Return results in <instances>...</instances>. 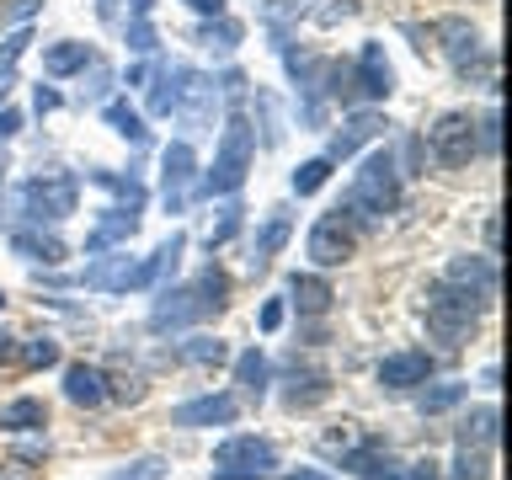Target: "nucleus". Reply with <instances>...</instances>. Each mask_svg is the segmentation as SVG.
<instances>
[{
	"instance_id": "30",
	"label": "nucleus",
	"mask_w": 512,
	"mask_h": 480,
	"mask_svg": "<svg viewBox=\"0 0 512 480\" xmlns=\"http://www.w3.org/2000/svg\"><path fill=\"white\" fill-rule=\"evenodd\" d=\"M96 54L86 43H54V48H43V75H54V80H64V75H75V70H86Z\"/></svg>"
},
{
	"instance_id": "53",
	"label": "nucleus",
	"mask_w": 512,
	"mask_h": 480,
	"mask_svg": "<svg viewBox=\"0 0 512 480\" xmlns=\"http://www.w3.org/2000/svg\"><path fill=\"white\" fill-rule=\"evenodd\" d=\"M0 480H27L22 464H0Z\"/></svg>"
},
{
	"instance_id": "9",
	"label": "nucleus",
	"mask_w": 512,
	"mask_h": 480,
	"mask_svg": "<svg viewBox=\"0 0 512 480\" xmlns=\"http://www.w3.org/2000/svg\"><path fill=\"white\" fill-rule=\"evenodd\" d=\"M358 224H352L342 208H331V214H320L310 224V262L315 267H342L352 251H358Z\"/></svg>"
},
{
	"instance_id": "21",
	"label": "nucleus",
	"mask_w": 512,
	"mask_h": 480,
	"mask_svg": "<svg viewBox=\"0 0 512 480\" xmlns=\"http://www.w3.org/2000/svg\"><path fill=\"white\" fill-rule=\"evenodd\" d=\"M342 470L347 475H358V480H395L400 475V464L390 459V448H379V443H352L347 454H342Z\"/></svg>"
},
{
	"instance_id": "24",
	"label": "nucleus",
	"mask_w": 512,
	"mask_h": 480,
	"mask_svg": "<svg viewBox=\"0 0 512 480\" xmlns=\"http://www.w3.org/2000/svg\"><path fill=\"white\" fill-rule=\"evenodd\" d=\"M48 427V406L38 395H16L11 406H0V432H43Z\"/></svg>"
},
{
	"instance_id": "58",
	"label": "nucleus",
	"mask_w": 512,
	"mask_h": 480,
	"mask_svg": "<svg viewBox=\"0 0 512 480\" xmlns=\"http://www.w3.org/2000/svg\"><path fill=\"white\" fill-rule=\"evenodd\" d=\"M0 310H6V288H0Z\"/></svg>"
},
{
	"instance_id": "52",
	"label": "nucleus",
	"mask_w": 512,
	"mask_h": 480,
	"mask_svg": "<svg viewBox=\"0 0 512 480\" xmlns=\"http://www.w3.org/2000/svg\"><path fill=\"white\" fill-rule=\"evenodd\" d=\"M16 358V336H6V331H0V368H6Z\"/></svg>"
},
{
	"instance_id": "41",
	"label": "nucleus",
	"mask_w": 512,
	"mask_h": 480,
	"mask_svg": "<svg viewBox=\"0 0 512 480\" xmlns=\"http://www.w3.org/2000/svg\"><path fill=\"white\" fill-rule=\"evenodd\" d=\"M27 43H32V32L27 27H16L6 43H0V80H11V70H16V59L27 54Z\"/></svg>"
},
{
	"instance_id": "38",
	"label": "nucleus",
	"mask_w": 512,
	"mask_h": 480,
	"mask_svg": "<svg viewBox=\"0 0 512 480\" xmlns=\"http://www.w3.org/2000/svg\"><path fill=\"white\" fill-rule=\"evenodd\" d=\"M160 475H166V459H160V454H144V459H128L123 470H112L107 480H160Z\"/></svg>"
},
{
	"instance_id": "14",
	"label": "nucleus",
	"mask_w": 512,
	"mask_h": 480,
	"mask_svg": "<svg viewBox=\"0 0 512 480\" xmlns=\"http://www.w3.org/2000/svg\"><path fill=\"white\" fill-rule=\"evenodd\" d=\"M432 352L422 347H406V352H390V358L379 363V384L384 390H416V384H427L432 379Z\"/></svg>"
},
{
	"instance_id": "20",
	"label": "nucleus",
	"mask_w": 512,
	"mask_h": 480,
	"mask_svg": "<svg viewBox=\"0 0 512 480\" xmlns=\"http://www.w3.org/2000/svg\"><path fill=\"white\" fill-rule=\"evenodd\" d=\"M80 283L96 288V294H128V288H134V262H128V256H96V262L80 272Z\"/></svg>"
},
{
	"instance_id": "27",
	"label": "nucleus",
	"mask_w": 512,
	"mask_h": 480,
	"mask_svg": "<svg viewBox=\"0 0 512 480\" xmlns=\"http://www.w3.org/2000/svg\"><path fill=\"white\" fill-rule=\"evenodd\" d=\"M267 379H272V368H267V358H262V347H246V352L235 358L240 395H246V400H262V395H267Z\"/></svg>"
},
{
	"instance_id": "29",
	"label": "nucleus",
	"mask_w": 512,
	"mask_h": 480,
	"mask_svg": "<svg viewBox=\"0 0 512 480\" xmlns=\"http://www.w3.org/2000/svg\"><path fill=\"white\" fill-rule=\"evenodd\" d=\"M326 395H331V379H326V374H288V384H283V406H288V411L320 406Z\"/></svg>"
},
{
	"instance_id": "19",
	"label": "nucleus",
	"mask_w": 512,
	"mask_h": 480,
	"mask_svg": "<svg viewBox=\"0 0 512 480\" xmlns=\"http://www.w3.org/2000/svg\"><path fill=\"white\" fill-rule=\"evenodd\" d=\"M182 251H187V235L171 230V240H160L150 251V262H134V288H160L176 272V262H182Z\"/></svg>"
},
{
	"instance_id": "43",
	"label": "nucleus",
	"mask_w": 512,
	"mask_h": 480,
	"mask_svg": "<svg viewBox=\"0 0 512 480\" xmlns=\"http://www.w3.org/2000/svg\"><path fill=\"white\" fill-rule=\"evenodd\" d=\"M128 48H134V54H150V48H155L150 16H134V22H128Z\"/></svg>"
},
{
	"instance_id": "17",
	"label": "nucleus",
	"mask_w": 512,
	"mask_h": 480,
	"mask_svg": "<svg viewBox=\"0 0 512 480\" xmlns=\"http://www.w3.org/2000/svg\"><path fill=\"white\" fill-rule=\"evenodd\" d=\"M134 230H139L134 208H102V219H96L91 235H86V256H102L112 246H123V240H134Z\"/></svg>"
},
{
	"instance_id": "34",
	"label": "nucleus",
	"mask_w": 512,
	"mask_h": 480,
	"mask_svg": "<svg viewBox=\"0 0 512 480\" xmlns=\"http://www.w3.org/2000/svg\"><path fill=\"white\" fill-rule=\"evenodd\" d=\"M240 38H246V27H240L235 16H208V22L198 27V43L203 48H219V54H230Z\"/></svg>"
},
{
	"instance_id": "13",
	"label": "nucleus",
	"mask_w": 512,
	"mask_h": 480,
	"mask_svg": "<svg viewBox=\"0 0 512 480\" xmlns=\"http://www.w3.org/2000/svg\"><path fill=\"white\" fill-rule=\"evenodd\" d=\"M235 411H240V400L230 390H214V395H198V400H187V406H176L171 427H230Z\"/></svg>"
},
{
	"instance_id": "54",
	"label": "nucleus",
	"mask_w": 512,
	"mask_h": 480,
	"mask_svg": "<svg viewBox=\"0 0 512 480\" xmlns=\"http://www.w3.org/2000/svg\"><path fill=\"white\" fill-rule=\"evenodd\" d=\"M283 480H331V475H320V470H288Z\"/></svg>"
},
{
	"instance_id": "2",
	"label": "nucleus",
	"mask_w": 512,
	"mask_h": 480,
	"mask_svg": "<svg viewBox=\"0 0 512 480\" xmlns=\"http://www.w3.org/2000/svg\"><path fill=\"white\" fill-rule=\"evenodd\" d=\"M230 304V278L219 267H203L192 283L182 288H160L155 310H150V331H182V326H198V320L219 315Z\"/></svg>"
},
{
	"instance_id": "33",
	"label": "nucleus",
	"mask_w": 512,
	"mask_h": 480,
	"mask_svg": "<svg viewBox=\"0 0 512 480\" xmlns=\"http://www.w3.org/2000/svg\"><path fill=\"white\" fill-rule=\"evenodd\" d=\"M91 182H96V187H107L112 198H118V208H134V214L144 208V182H139V176H118V171H91Z\"/></svg>"
},
{
	"instance_id": "37",
	"label": "nucleus",
	"mask_w": 512,
	"mask_h": 480,
	"mask_svg": "<svg viewBox=\"0 0 512 480\" xmlns=\"http://www.w3.org/2000/svg\"><path fill=\"white\" fill-rule=\"evenodd\" d=\"M454 480H491V454H480V448H459V454H454Z\"/></svg>"
},
{
	"instance_id": "8",
	"label": "nucleus",
	"mask_w": 512,
	"mask_h": 480,
	"mask_svg": "<svg viewBox=\"0 0 512 480\" xmlns=\"http://www.w3.org/2000/svg\"><path fill=\"white\" fill-rule=\"evenodd\" d=\"M427 155L438 160L443 171L470 166V160L480 155V134H475L470 112H443V118L432 123V134H427Z\"/></svg>"
},
{
	"instance_id": "3",
	"label": "nucleus",
	"mask_w": 512,
	"mask_h": 480,
	"mask_svg": "<svg viewBox=\"0 0 512 480\" xmlns=\"http://www.w3.org/2000/svg\"><path fill=\"white\" fill-rule=\"evenodd\" d=\"M251 155H256V134H251V123L235 112V118L224 123V134H219L214 166H208L192 187H198L203 198H235L240 182H246V171H251Z\"/></svg>"
},
{
	"instance_id": "56",
	"label": "nucleus",
	"mask_w": 512,
	"mask_h": 480,
	"mask_svg": "<svg viewBox=\"0 0 512 480\" xmlns=\"http://www.w3.org/2000/svg\"><path fill=\"white\" fill-rule=\"evenodd\" d=\"M6 171H11V160H6V150H0V187H6Z\"/></svg>"
},
{
	"instance_id": "11",
	"label": "nucleus",
	"mask_w": 512,
	"mask_h": 480,
	"mask_svg": "<svg viewBox=\"0 0 512 480\" xmlns=\"http://www.w3.org/2000/svg\"><path fill=\"white\" fill-rule=\"evenodd\" d=\"M352 91H358V102H379V96L395 91V70L390 59H384V43H363L358 59H352Z\"/></svg>"
},
{
	"instance_id": "23",
	"label": "nucleus",
	"mask_w": 512,
	"mask_h": 480,
	"mask_svg": "<svg viewBox=\"0 0 512 480\" xmlns=\"http://www.w3.org/2000/svg\"><path fill=\"white\" fill-rule=\"evenodd\" d=\"M64 395H70V406L96 411V406L107 400V379H102V368H91V363H70V368H64Z\"/></svg>"
},
{
	"instance_id": "4",
	"label": "nucleus",
	"mask_w": 512,
	"mask_h": 480,
	"mask_svg": "<svg viewBox=\"0 0 512 480\" xmlns=\"http://www.w3.org/2000/svg\"><path fill=\"white\" fill-rule=\"evenodd\" d=\"M480 310H486V299H475L470 288H459V283H432L427 288V331H432V342H443V347H464L475 336L480 326Z\"/></svg>"
},
{
	"instance_id": "42",
	"label": "nucleus",
	"mask_w": 512,
	"mask_h": 480,
	"mask_svg": "<svg viewBox=\"0 0 512 480\" xmlns=\"http://www.w3.org/2000/svg\"><path fill=\"white\" fill-rule=\"evenodd\" d=\"M107 91H112V70L102 59H91V86H80V96L86 102H107Z\"/></svg>"
},
{
	"instance_id": "36",
	"label": "nucleus",
	"mask_w": 512,
	"mask_h": 480,
	"mask_svg": "<svg viewBox=\"0 0 512 480\" xmlns=\"http://www.w3.org/2000/svg\"><path fill=\"white\" fill-rule=\"evenodd\" d=\"M326 176H331V160H326V155L304 160V166L294 171V192H299V198H310V192H320V187H326Z\"/></svg>"
},
{
	"instance_id": "46",
	"label": "nucleus",
	"mask_w": 512,
	"mask_h": 480,
	"mask_svg": "<svg viewBox=\"0 0 512 480\" xmlns=\"http://www.w3.org/2000/svg\"><path fill=\"white\" fill-rule=\"evenodd\" d=\"M283 315H288V304H283V299H267V304H262V315H256V326L272 336V331L283 326Z\"/></svg>"
},
{
	"instance_id": "1",
	"label": "nucleus",
	"mask_w": 512,
	"mask_h": 480,
	"mask_svg": "<svg viewBox=\"0 0 512 480\" xmlns=\"http://www.w3.org/2000/svg\"><path fill=\"white\" fill-rule=\"evenodd\" d=\"M395 208H400V160L390 150L363 155V166H358V176H352V187H347L342 214L358 224V230H379Z\"/></svg>"
},
{
	"instance_id": "39",
	"label": "nucleus",
	"mask_w": 512,
	"mask_h": 480,
	"mask_svg": "<svg viewBox=\"0 0 512 480\" xmlns=\"http://www.w3.org/2000/svg\"><path fill=\"white\" fill-rule=\"evenodd\" d=\"M16 358H22L27 368H54V363H59V342H48V336H32L27 347H16Z\"/></svg>"
},
{
	"instance_id": "40",
	"label": "nucleus",
	"mask_w": 512,
	"mask_h": 480,
	"mask_svg": "<svg viewBox=\"0 0 512 480\" xmlns=\"http://www.w3.org/2000/svg\"><path fill=\"white\" fill-rule=\"evenodd\" d=\"M240 214H246L240 203H224V208H219L214 230H208V251H214V246H224V240H235V230H240Z\"/></svg>"
},
{
	"instance_id": "6",
	"label": "nucleus",
	"mask_w": 512,
	"mask_h": 480,
	"mask_svg": "<svg viewBox=\"0 0 512 480\" xmlns=\"http://www.w3.org/2000/svg\"><path fill=\"white\" fill-rule=\"evenodd\" d=\"M278 470V448L267 438H256V432H235V438H224L214 448V480H267Z\"/></svg>"
},
{
	"instance_id": "55",
	"label": "nucleus",
	"mask_w": 512,
	"mask_h": 480,
	"mask_svg": "<svg viewBox=\"0 0 512 480\" xmlns=\"http://www.w3.org/2000/svg\"><path fill=\"white\" fill-rule=\"evenodd\" d=\"M155 11V0H134V11H128V22H134V16H150Z\"/></svg>"
},
{
	"instance_id": "31",
	"label": "nucleus",
	"mask_w": 512,
	"mask_h": 480,
	"mask_svg": "<svg viewBox=\"0 0 512 480\" xmlns=\"http://www.w3.org/2000/svg\"><path fill=\"white\" fill-rule=\"evenodd\" d=\"M102 118L112 123V134H118V139H128V144H150V128H144V118L123 102V96H112V102L102 107Z\"/></svg>"
},
{
	"instance_id": "47",
	"label": "nucleus",
	"mask_w": 512,
	"mask_h": 480,
	"mask_svg": "<svg viewBox=\"0 0 512 480\" xmlns=\"http://www.w3.org/2000/svg\"><path fill=\"white\" fill-rule=\"evenodd\" d=\"M11 134H22V112H16V107H0V144H6Z\"/></svg>"
},
{
	"instance_id": "12",
	"label": "nucleus",
	"mask_w": 512,
	"mask_h": 480,
	"mask_svg": "<svg viewBox=\"0 0 512 480\" xmlns=\"http://www.w3.org/2000/svg\"><path fill=\"white\" fill-rule=\"evenodd\" d=\"M214 102H219V86L208 75H198V70H187L182 75V96H176V112L171 118H182L192 134L198 128H208V118H214Z\"/></svg>"
},
{
	"instance_id": "50",
	"label": "nucleus",
	"mask_w": 512,
	"mask_h": 480,
	"mask_svg": "<svg viewBox=\"0 0 512 480\" xmlns=\"http://www.w3.org/2000/svg\"><path fill=\"white\" fill-rule=\"evenodd\" d=\"M486 246H491V256H496V246H502V224H496V214L486 219Z\"/></svg>"
},
{
	"instance_id": "44",
	"label": "nucleus",
	"mask_w": 512,
	"mask_h": 480,
	"mask_svg": "<svg viewBox=\"0 0 512 480\" xmlns=\"http://www.w3.org/2000/svg\"><path fill=\"white\" fill-rule=\"evenodd\" d=\"M475 134H480V150H486V155H496V144H502V118H496V107H491L486 118L475 123Z\"/></svg>"
},
{
	"instance_id": "15",
	"label": "nucleus",
	"mask_w": 512,
	"mask_h": 480,
	"mask_svg": "<svg viewBox=\"0 0 512 480\" xmlns=\"http://www.w3.org/2000/svg\"><path fill=\"white\" fill-rule=\"evenodd\" d=\"M384 128H390V123H384L379 112H352V118H347V123L331 134V150H326V160H331V166H336V160H352V155L363 150V144H374V139L384 134Z\"/></svg>"
},
{
	"instance_id": "25",
	"label": "nucleus",
	"mask_w": 512,
	"mask_h": 480,
	"mask_svg": "<svg viewBox=\"0 0 512 480\" xmlns=\"http://www.w3.org/2000/svg\"><path fill=\"white\" fill-rule=\"evenodd\" d=\"M288 294H294V310L299 315H326L331 310V283L326 278H315V272H294V278H288Z\"/></svg>"
},
{
	"instance_id": "35",
	"label": "nucleus",
	"mask_w": 512,
	"mask_h": 480,
	"mask_svg": "<svg viewBox=\"0 0 512 480\" xmlns=\"http://www.w3.org/2000/svg\"><path fill=\"white\" fill-rule=\"evenodd\" d=\"M464 395H470V384H432V390H422V400H416V411H422V416H443V411H454Z\"/></svg>"
},
{
	"instance_id": "28",
	"label": "nucleus",
	"mask_w": 512,
	"mask_h": 480,
	"mask_svg": "<svg viewBox=\"0 0 512 480\" xmlns=\"http://www.w3.org/2000/svg\"><path fill=\"white\" fill-rule=\"evenodd\" d=\"M182 75H187V64H160V70H155V86H150V112H155V118H171V112H176Z\"/></svg>"
},
{
	"instance_id": "18",
	"label": "nucleus",
	"mask_w": 512,
	"mask_h": 480,
	"mask_svg": "<svg viewBox=\"0 0 512 480\" xmlns=\"http://www.w3.org/2000/svg\"><path fill=\"white\" fill-rule=\"evenodd\" d=\"M448 283H459V288H470L475 299H496V256H454L443 272Z\"/></svg>"
},
{
	"instance_id": "22",
	"label": "nucleus",
	"mask_w": 512,
	"mask_h": 480,
	"mask_svg": "<svg viewBox=\"0 0 512 480\" xmlns=\"http://www.w3.org/2000/svg\"><path fill=\"white\" fill-rule=\"evenodd\" d=\"M288 235H294V214L288 208H267L262 230H256V246H251V267H267L288 246Z\"/></svg>"
},
{
	"instance_id": "48",
	"label": "nucleus",
	"mask_w": 512,
	"mask_h": 480,
	"mask_svg": "<svg viewBox=\"0 0 512 480\" xmlns=\"http://www.w3.org/2000/svg\"><path fill=\"white\" fill-rule=\"evenodd\" d=\"M32 107H38V112H54V107H59V91H54V86H38V91H32Z\"/></svg>"
},
{
	"instance_id": "5",
	"label": "nucleus",
	"mask_w": 512,
	"mask_h": 480,
	"mask_svg": "<svg viewBox=\"0 0 512 480\" xmlns=\"http://www.w3.org/2000/svg\"><path fill=\"white\" fill-rule=\"evenodd\" d=\"M22 214L32 224H64L75 214V203H80V182L70 171H38V176H27L22 182Z\"/></svg>"
},
{
	"instance_id": "45",
	"label": "nucleus",
	"mask_w": 512,
	"mask_h": 480,
	"mask_svg": "<svg viewBox=\"0 0 512 480\" xmlns=\"http://www.w3.org/2000/svg\"><path fill=\"white\" fill-rule=\"evenodd\" d=\"M395 480H443V464H438V459H416V464H406Z\"/></svg>"
},
{
	"instance_id": "7",
	"label": "nucleus",
	"mask_w": 512,
	"mask_h": 480,
	"mask_svg": "<svg viewBox=\"0 0 512 480\" xmlns=\"http://www.w3.org/2000/svg\"><path fill=\"white\" fill-rule=\"evenodd\" d=\"M443 38V54H448V64L464 75V80H496V64H491V54H486V43H480V32L464 22V16H443L438 27H432Z\"/></svg>"
},
{
	"instance_id": "51",
	"label": "nucleus",
	"mask_w": 512,
	"mask_h": 480,
	"mask_svg": "<svg viewBox=\"0 0 512 480\" xmlns=\"http://www.w3.org/2000/svg\"><path fill=\"white\" fill-rule=\"evenodd\" d=\"M96 16H102V22L112 27V22H118V0H96Z\"/></svg>"
},
{
	"instance_id": "26",
	"label": "nucleus",
	"mask_w": 512,
	"mask_h": 480,
	"mask_svg": "<svg viewBox=\"0 0 512 480\" xmlns=\"http://www.w3.org/2000/svg\"><path fill=\"white\" fill-rule=\"evenodd\" d=\"M496 422H502L496 406H475L459 422V448H480V454H491V448H496Z\"/></svg>"
},
{
	"instance_id": "49",
	"label": "nucleus",
	"mask_w": 512,
	"mask_h": 480,
	"mask_svg": "<svg viewBox=\"0 0 512 480\" xmlns=\"http://www.w3.org/2000/svg\"><path fill=\"white\" fill-rule=\"evenodd\" d=\"M187 6L198 11V16H224V6H230V0H187Z\"/></svg>"
},
{
	"instance_id": "10",
	"label": "nucleus",
	"mask_w": 512,
	"mask_h": 480,
	"mask_svg": "<svg viewBox=\"0 0 512 480\" xmlns=\"http://www.w3.org/2000/svg\"><path fill=\"white\" fill-rule=\"evenodd\" d=\"M198 182V155H192L187 139L166 144V155H160V198H166V214H182L187 208V192Z\"/></svg>"
},
{
	"instance_id": "57",
	"label": "nucleus",
	"mask_w": 512,
	"mask_h": 480,
	"mask_svg": "<svg viewBox=\"0 0 512 480\" xmlns=\"http://www.w3.org/2000/svg\"><path fill=\"white\" fill-rule=\"evenodd\" d=\"M6 91H11V86H6V80H0V102H6Z\"/></svg>"
},
{
	"instance_id": "32",
	"label": "nucleus",
	"mask_w": 512,
	"mask_h": 480,
	"mask_svg": "<svg viewBox=\"0 0 512 480\" xmlns=\"http://www.w3.org/2000/svg\"><path fill=\"white\" fill-rule=\"evenodd\" d=\"M176 358L192 363V368H219L224 358H230V347H224L219 336H187V342L176 347Z\"/></svg>"
},
{
	"instance_id": "16",
	"label": "nucleus",
	"mask_w": 512,
	"mask_h": 480,
	"mask_svg": "<svg viewBox=\"0 0 512 480\" xmlns=\"http://www.w3.org/2000/svg\"><path fill=\"white\" fill-rule=\"evenodd\" d=\"M11 251L22 256V262H43V267H59L64 256H70V246H64L54 230H43V224H22V230H11Z\"/></svg>"
}]
</instances>
